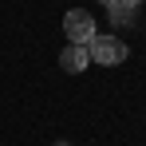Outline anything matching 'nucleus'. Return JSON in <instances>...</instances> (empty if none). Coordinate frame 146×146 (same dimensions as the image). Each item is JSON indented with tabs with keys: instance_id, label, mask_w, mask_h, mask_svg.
Masks as SVG:
<instances>
[{
	"instance_id": "f257e3e1",
	"label": "nucleus",
	"mask_w": 146,
	"mask_h": 146,
	"mask_svg": "<svg viewBox=\"0 0 146 146\" xmlns=\"http://www.w3.org/2000/svg\"><path fill=\"white\" fill-rule=\"evenodd\" d=\"M63 32H67V40L71 44H79V48H87L91 40H95V16L87 12V8H71L67 16H63Z\"/></svg>"
},
{
	"instance_id": "f03ea898",
	"label": "nucleus",
	"mask_w": 146,
	"mask_h": 146,
	"mask_svg": "<svg viewBox=\"0 0 146 146\" xmlns=\"http://www.w3.org/2000/svg\"><path fill=\"white\" fill-rule=\"evenodd\" d=\"M87 55H91L95 63H103V67H115V63L126 59V44L115 40V36H95V40L87 44Z\"/></svg>"
},
{
	"instance_id": "7ed1b4c3",
	"label": "nucleus",
	"mask_w": 146,
	"mask_h": 146,
	"mask_svg": "<svg viewBox=\"0 0 146 146\" xmlns=\"http://www.w3.org/2000/svg\"><path fill=\"white\" fill-rule=\"evenodd\" d=\"M87 63H91V55H87V48H79V44H71V48L59 51V67H63L67 75H83Z\"/></svg>"
},
{
	"instance_id": "20e7f679",
	"label": "nucleus",
	"mask_w": 146,
	"mask_h": 146,
	"mask_svg": "<svg viewBox=\"0 0 146 146\" xmlns=\"http://www.w3.org/2000/svg\"><path fill=\"white\" fill-rule=\"evenodd\" d=\"M107 12H111V20H115V24H134V4H126V0L107 4Z\"/></svg>"
},
{
	"instance_id": "39448f33",
	"label": "nucleus",
	"mask_w": 146,
	"mask_h": 146,
	"mask_svg": "<svg viewBox=\"0 0 146 146\" xmlns=\"http://www.w3.org/2000/svg\"><path fill=\"white\" fill-rule=\"evenodd\" d=\"M126 4H134V8H138V4H142V0H126Z\"/></svg>"
},
{
	"instance_id": "423d86ee",
	"label": "nucleus",
	"mask_w": 146,
	"mask_h": 146,
	"mask_svg": "<svg viewBox=\"0 0 146 146\" xmlns=\"http://www.w3.org/2000/svg\"><path fill=\"white\" fill-rule=\"evenodd\" d=\"M99 4H115V0H99Z\"/></svg>"
},
{
	"instance_id": "0eeeda50",
	"label": "nucleus",
	"mask_w": 146,
	"mask_h": 146,
	"mask_svg": "<svg viewBox=\"0 0 146 146\" xmlns=\"http://www.w3.org/2000/svg\"><path fill=\"white\" fill-rule=\"evenodd\" d=\"M59 146H67V142H59Z\"/></svg>"
}]
</instances>
